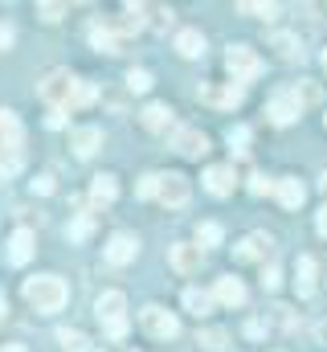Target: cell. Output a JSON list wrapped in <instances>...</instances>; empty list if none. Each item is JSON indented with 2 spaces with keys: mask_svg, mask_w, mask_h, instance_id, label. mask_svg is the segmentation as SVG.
<instances>
[{
  "mask_svg": "<svg viewBox=\"0 0 327 352\" xmlns=\"http://www.w3.org/2000/svg\"><path fill=\"white\" fill-rule=\"evenodd\" d=\"M37 94L54 107V111H66V107H82L94 98V87H86L82 78H74L70 70H49L41 82H37Z\"/></svg>",
  "mask_w": 327,
  "mask_h": 352,
  "instance_id": "1",
  "label": "cell"
},
{
  "mask_svg": "<svg viewBox=\"0 0 327 352\" xmlns=\"http://www.w3.org/2000/svg\"><path fill=\"white\" fill-rule=\"evenodd\" d=\"M25 299H29V307H37L41 316H49V311H62V307H66L70 287H66L58 274H37V278L25 283Z\"/></svg>",
  "mask_w": 327,
  "mask_h": 352,
  "instance_id": "2",
  "label": "cell"
},
{
  "mask_svg": "<svg viewBox=\"0 0 327 352\" xmlns=\"http://www.w3.org/2000/svg\"><path fill=\"white\" fill-rule=\"evenodd\" d=\"M94 316H98V324H102V332L111 340L127 336V295L123 291H102L94 299Z\"/></svg>",
  "mask_w": 327,
  "mask_h": 352,
  "instance_id": "3",
  "label": "cell"
},
{
  "mask_svg": "<svg viewBox=\"0 0 327 352\" xmlns=\"http://www.w3.org/2000/svg\"><path fill=\"white\" fill-rule=\"evenodd\" d=\"M139 328L152 336V340H172V336H180V320L160 307V303H148L144 311H139Z\"/></svg>",
  "mask_w": 327,
  "mask_h": 352,
  "instance_id": "4",
  "label": "cell"
},
{
  "mask_svg": "<svg viewBox=\"0 0 327 352\" xmlns=\"http://www.w3.org/2000/svg\"><path fill=\"white\" fill-rule=\"evenodd\" d=\"M225 70H229L234 82H249V78H258L262 62H258V54H253L249 45H229V54H225Z\"/></svg>",
  "mask_w": 327,
  "mask_h": 352,
  "instance_id": "5",
  "label": "cell"
},
{
  "mask_svg": "<svg viewBox=\"0 0 327 352\" xmlns=\"http://www.w3.org/2000/svg\"><path fill=\"white\" fill-rule=\"evenodd\" d=\"M266 115H270V123H274V127H291V123L303 115V102H299L291 90H278V94L266 102Z\"/></svg>",
  "mask_w": 327,
  "mask_h": 352,
  "instance_id": "6",
  "label": "cell"
},
{
  "mask_svg": "<svg viewBox=\"0 0 327 352\" xmlns=\"http://www.w3.org/2000/svg\"><path fill=\"white\" fill-rule=\"evenodd\" d=\"M188 197H192V188H188L184 176L180 173H160V192H156L160 205H168V209H184Z\"/></svg>",
  "mask_w": 327,
  "mask_h": 352,
  "instance_id": "7",
  "label": "cell"
},
{
  "mask_svg": "<svg viewBox=\"0 0 327 352\" xmlns=\"http://www.w3.org/2000/svg\"><path fill=\"white\" fill-rule=\"evenodd\" d=\"M172 148H176L180 156H188V160H201V156L209 152V135H205L201 127H176Z\"/></svg>",
  "mask_w": 327,
  "mask_h": 352,
  "instance_id": "8",
  "label": "cell"
},
{
  "mask_svg": "<svg viewBox=\"0 0 327 352\" xmlns=\"http://www.w3.org/2000/svg\"><path fill=\"white\" fill-rule=\"evenodd\" d=\"M168 263H172L176 274H196L201 263H205V250L192 246V242H176V246H168Z\"/></svg>",
  "mask_w": 327,
  "mask_h": 352,
  "instance_id": "9",
  "label": "cell"
},
{
  "mask_svg": "<svg viewBox=\"0 0 327 352\" xmlns=\"http://www.w3.org/2000/svg\"><path fill=\"white\" fill-rule=\"evenodd\" d=\"M270 254H274V242L266 234H245L242 242L234 246V258L238 263H266Z\"/></svg>",
  "mask_w": 327,
  "mask_h": 352,
  "instance_id": "10",
  "label": "cell"
},
{
  "mask_svg": "<svg viewBox=\"0 0 327 352\" xmlns=\"http://www.w3.org/2000/svg\"><path fill=\"white\" fill-rule=\"evenodd\" d=\"M205 188H209L213 197H229V192L238 188V176H234V164H213V168L205 173Z\"/></svg>",
  "mask_w": 327,
  "mask_h": 352,
  "instance_id": "11",
  "label": "cell"
},
{
  "mask_svg": "<svg viewBox=\"0 0 327 352\" xmlns=\"http://www.w3.org/2000/svg\"><path fill=\"white\" fill-rule=\"evenodd\" d=\"M135 250H139V242L131 238V234H111V242H106V263L111 266H123V263H131L135 258Z\"/></svg>",
  "mask_w": 327,
  "mask_h": 352,
  "instance_id": "12",
  "label": "cell"
},
{
  "mask_svg": "<svg viewBox=\"0 0 327 352\" xmlns=\"http://www.w3.org/2000/svg\"><path fill=\"white\" fill-rule=\"evenodd\" d=\"M274 197L282 201V209H299V205L307 201V188H303V180H299V176H278Z\"/></svg>",
  "mask_w": 327,
  "mask_h": 352,
  "instance_id": "13",
  "label": "cell"
},
{
  "mask_svg": "<svg viewBox=\"0 0 327 352\" xmlns=\"http://www.w3.org/2000/svg\"><path fill=\"white\" fill-rule=\"evenodd\" d=\"M213 299H217V303H225V307H242V303H245V283H242V278H234V274L217 278Z\"/></svg>",
  "mask_w": 327,
  "mask_h": 352,
  "instance_id": "14",
  "label": "cell"
},
{
  "mask_svg": "<svg viewBox=\"0 0 327 352\" xmlns=\"http://www.w3.org/2000/svg\"><path fill=\"white\" fill-rule=\"evenodd\" d=\"M111 25H115V33H119V37H131V33H139V29L148 25V8H144V4H127V8H123V16H119V21H111Z\"/></svg>",
  "mask_w": 327,
  "mask_h": 352,
  "instance_id": "15",
  "label": "cell"
},
{
  "mask_svg": "<svg viewBox=\"0 0 327 352\" xmlns=\"http://www.w3.org/2000/svg\"><path fill=\"white\" fill-rule=\"evenodd\" d=\"M70 148H74V156H94L102 148V131L98 127H74L70 131Z\"/></svg>",
  "mask_w": 327,
  "mask_h": 352,
  "instance_id": "16",
  "label": "cell"
},
{
  "mask_svg": "<svg viewBox=\"0 0 327 352\" xmlns=\"http://www.w3.org/2000/svg\"><path fill=\"white\" fill-rule=\"evenodd\" d=\"M139 123H144L148 131H168V127L176 123V115H172V107L152 102V107H144V111H139Z\"/></svg>",
  "mask_w": 327,
  "mask_h": 352,
  "instance_id": "17",
  "label": "cell"
},
{
  "mask_svg": "<svg viewBox=\"0 0 327 352\" xmlns=\"http://www.w3.org/2000/svg\"><path fill=\"white\" fill-rule=\"evenodd\" d=\"M201 102H209V107H238L242 102V87H205L201 90Z\"/></svg>",
  "mask_w": 327,
  "mask_h": 352,
  "instance_id": "18",
  "label": "cell"
},
{
  "mask_svg": "<svg viewBox=\"0 0 327 352\" xmlns=\"http://www.w3.org/2000/svg\"><path fill=\"white\" fill-rule=\"evenodd\" d=\"M176 54H180V58H201V54H205L201 29H180V33H176Z\"/></svg>",
  "mask_w": 327,
  "mask_h": 352,
  "instance_id": "19",
  "label": "cell"
},
{
  "mask_svg": "<svg viewBox=\"0 0 327 352\" xmlns=\"http://www.w3.org/2000/svg\"><path fill=\"white\" fill-rule=\"evenodd\" d=\"M270 50H274L282 62H299V58H303V45H299L295 33H274V37H270Z\"/></svg>",
  "mask_w": 327,
  "mask_h": 352,
  "instance_id": "20",
  "label": "cell"
},
{
  "mask_svg": "<svg viewBox=\"0 0 327 352\" xmlns=\"http://www.w3.org/2000/svg\"><path fill=\"white\" fill-rule=\"evenodd\" d=\"M33 258V234L29 230H16L12 238H8V263H29Z\"/></svg>",
  "mask_w": 327,
  "mask_h": 352,
  "instance_id": "21",
  "label": "cell"
},
{
  "mask_svg": "<svg viewBox=\"0 0 327 352\" xmlns=\"http://www.w3.org/2000/svg\"><path fill=\"white\" fill-rule=\"evenodd\" d=\"M90 45L94 50H106V54H119V33H115V25L106 21V25H94L90 29Z\"/></svg>",
  "mask_w": 327,
  "mask_h": 352,
  "instance_id": "22",
  "label": "cell"
},
{
  "mask_svg": "<svg viewBox=\"0 0 327 352\" xmlns=\"http://www.w3.org/2000/svg\"><path fill=\"white\" fill-rule=\"evenodd\" d=\"M295 283H299V295H303V299L315 291V258H307V254H303V258L295 263Z\"/></svg>",
  "mask_w": 327,
  "mask_h": 352,
  "instance_id": "23",
  "label": "cell"
},
{
  "mask_svg": "<svg viewBox=\"0 0 327 352\" xmlns=\"http://www.w3.org/2000/svg\"><path fill=\"white\" fill-rule=\"evenodd\" d=\"M184 307H188L196 320H205V316L213 311V295H209V291H196V287H188V291H184Z\"/></svg>",
  "mask_w": 327,
  "mask_h": 352,
  "instance_id": "24",
  "label": "cell"
},
{
  "mask_svg": "<svg viewBox=\"0 0 327 352\" xmlns=\"http://www.w3.org/2000/svg\"><path fill=\"white\" fill-rule=\"evenodd\" d=\"M21 164H25L21 148H16V144H0V176H16Z\"/></svg>",
  "mask_w": 327,
  "mask_h": 352,
  "instance_id": "25",
  "label": "cell"
},
{
  "mask_svg": "<svg viewBox=\"0 0 327 352\" xmlns=\"http://www.w3.org/2000/svg\"><path fill=\"white\" fill-rule=\"evenodd\" d=\"M58 344L66 352H90V336L78 328H58Z\"/></svg>",
  "mask_w": 327,
  "mask_h": 352,
  "instance_id": "26",
  "label": "cell"
},
{
  "mask_svg": "<svg viewBox=\"0 0 327 352\" xmlns=\"http://www.w3.org/2000/svg\"><path fill=\"white\" fill-rule=\"evenodd\" d=\"M196 344L205 352H221L229 344V336H225V328H201V332H196Z\"/></svg>",
  "mask_w": 327,
  "mask_h": 352,
  "instance_id": "27",
  "label": "cell"
},
{
  "mask_svg": "<svg viewBox=\"0 0 327 352\" xmlns=\"http://www.w3.org/2000/svg\"><path fill=\"white\" fill-rule=\"evenodd\" d=\"M0 144H16L21 148V119L12 111H0Z\"/></svg>",
  "mask_w": 327,
  "mask_h": 352,
  "instance_id": "28",
  "label": "cell"
},
{
  "mask_svg": "<svg viewBox=\"0 0 327 352\" xmlns=\"http://www.w3.org/2000/svg\"><path fill=\"white\" fill-rule=\"evenodd\" d=\"M90 197L94 201H115L119 197V184H115V176H94V184H90Z\"/></svg>",
  "mask_w": 327,
  "mask_h": 352,
  "instance_id": "29",
  "label": "cell"
},
{
  "mask_svg": "<svg viewBox=\"0 0 327 352\" xmlns=\"http://www.w3.org/2000/svg\"><path fill=\"white\" fill-rule=\"evenodd\" d=\"M196 246H201V250L221 246V226H217V221H201V226H196Z\"/></svg>",
  "mask_w": 327,
  "mask_h": 352,
  "instance_id": "30",
  "label": "cell"
},
{
  "mask_svg": "<svg viewBox=\"0 0 327 352\" xmlns=\"http://www.w3.org/2000/svg\"><path fill=\"white\" fill-rule=\"evenodd\" d=\"M238 8H242L245 16H266V21L278 16V4H266V0H242Z\"/></svg>",
  "mask_w": 327,
  "mask_h": 352,
  "instance_id": "31",
  "label": "cell"
},
{
  "mask_svg": "<svg viewBox=\"0 0 327 352\" xmlns=\"http://www.w3.org/2000/svg\"><path fill=\"white\" fill-rule=\"evenodd\" d=\"M127 90H131V94L152 90V74H148V70H131V74H127Z\"/></svg>",
  "mask_w": 327,
  "mask_h": 352,
  "instance_id": "32",
  "label": "cell"
},
{
  "mask_svg": "<svg viewBox=\"0 0 327 352\" xmlns=\"http://www.w3.org/2000/svg\"><path fill=\"white\" fill-rule=\"evenodd\" d=\"M291 94L303 102V107H311V102H319V87L315 82H299V87H291Z\"/></svg>",
  "mask_w": 327,
  "mask_h": 352,
  "instance_id": "33",
  "label": "cell"
},
{
  "mask_svg": "<svg viewBox=\"0 0 327 352\" xmlns=\"http://www.w3.org/2000/svg\"><path fill=\"white\" fill-rule=\"evenodd\" d=\"M274 184H278V180H266L262 173L249 176V192H253V197H266V192H274Z\"/></svg>",
  "mask_w": 327,
  "mask_h": 352,
  "instance_id": "34",
  "label": "cell"
},
{
  "mask_svg": "<svg viewBox=\"0 0 327 352\" xmlns=\"http://www.w3.org/2000/svg\"><path fill=\"white\" fill-rule=\"evenodd\" d=\"M135 192H139V197H156V192H160V173H148L144 180H139Z\"/></svg>",
  "mask_w": 327,
  "mask_h": 352,
  "instance_id": "35",
  "label": "cell"
},
{
  "mask_svg": "<svg viewBox=\"0 0 327 352\" xmlns=\"http://www.w3.org/2000/svg\"><path fill=\"white\" fill-rule=\"evenodd\" d=\"M62 12H66L62 4H37V16H41V21H49V25H54V21H62Z\"/></svg>",
  "mask_w": 327,
  "mask_h": 352,
  "instance_id": "36",
  "label": "cell"
},
{
  "mask_svg": "<svg viewBox=\"0 0 327 352\" xmlns=\"http://www.w3.org/2000/svg\"><path fill=\"white\" fill-rule=\"evenodd\" d=\"M278 283H282V274H278V266H266V274H262V287H266V291H274Z\"/></svg>",
  "mask_w": 327,
  "mask_h": 352,
  "instance_id": "37",
  "label": "cell"
},
{
  "mask_svg": "<svg viewBox=\"0 0 327 352\" xmlns=\"http://www.w3.org/2000/svg\"><path fill=\"white\" fill-rule=\"evenodd\" d=\"M86 234H90V217H78V221L70 226V238H74V242H82Z\"/></svg>",
  "mask_w": 327,
  "mask_h": 352,
  "instance_id": "38",
  "label": "cell"
},
{
  "mask_svg": "<svg viewBox=\"0 0 327 352\" xmlns=\"http://www.w3.org/2000/svg\"><path fill=\"white\" fill-rule=\"evenodd\" d=\"M245 140H249V131H245V127H234V131H229V144H234L238 152H245Z\"/></svg>",
  "mask_w": 327,
  "mask_h": 352,
  "instance_id": "39",
  "label": "cell"
},
{
  "mask_svg": "<svg viewBox=\"0 0 327 352\" xmlns=\"http://www.w3.org/2000/svg\"><path fill=\"white\" fill-rule=\"evenodd\" d=\"M33 192H41V197L54 192V176H37V180H33Z\"/></svg>",
  "mask_w": 327,
  "mask_h": 352,
  "instance_id": "40",
  "label": "cell"
},
{
  "mask_svg": "<svg viewBox=\"0 0 327 352\" xmlns=\"http://www.w3.org/2000/svg\"><path fill=\"white\" fill-rule=\"evenodd\" d=\"M152 12H156V25H160V29L172 25V8H152Z\"/></svg>",
  "mask_w": 327,
  "mask_h": 352,
  "instance_id": "41",
  "label": "cell"
},
{
  "mask_svg": "<svg viewBox=\"0 0 327 352\" xmlns=\"http://www.w3.org/2000/svg\"><path fill=\"white\" fill-rule=\"evenodd\" d=\"M8 45H12V29L0 21V50H8Z\"/></svg>",
  "mask_w": 327,
  "mask_h": 352,
  "instance_id": "42",
  "label": "cell"
},
{
  "mask_svg": "<svg viewBox=\"0 0 327 352\" xmlns=\"http://www.w3.org/2000/svg\"><path fill=\"white\" fill-rule=\"evenodd\" d=\"M315 230H319V234L327 238V205L319 209V213H315Z\"/></svg>",
  "mask_w": 327,
  "mask_h": 352,
  "instance_id": "43",
  "label": "cell"
},
{
  "mask_svg": "<svg viewBox=\"0 0 327 352\" xmlns=\"http://www.w3.org/2000/svg\"><path fill=\"white\" fill-rule=\"evenodd\" d=\"M0 352H25V344H4Z\"/></svg>",
  "mask_w": 327,
  "mask_h": 352,
  "instance_id": "44",
  "label": "cell"
},
{
  "mask_svg": "<svg viewBox=\"0 0 327 352\" xmlns=\"http://www.w3.org/2000/svg\"><path fill=\"white\" fill-rule=\"evenodd\" d=\"M319 192H324V197H327V173L319 176Z\"/></svg>",
  "mask_w": 327,
  "mask_h": 352,
  "instance_id": "45",
  "label": "cell"
},
{
  "mask_svg": "<svg viewBox=\"0 0 327 352\" xmlns=\"http://www.w3.org/2000/svg\"><path fill=\"white\" fill-rule=\"evenodd\" d=\"M4 311H8V307H4V295H0V316H4Z\"/></svg>",
  "mask_w": 327,
  "mask_h": 352,
  "instance_id": "46",
  "label": "cell"
},
{
  "mask_svg": "<svg viewBox=\"0 0 327 352\" xmlns=\"http://www.w3.org/2000/svg\"><path fill=\"white\" fill-rule=\"evenodd\" d=\"M319 62H324V74H327V50H324V58H319Z\"/></svg>",
  "mask_w": 327,
  "mask_h": 352,
  "instance_id": "47",
  "label": "cell"
},
{
  "mask_svg": "<svg viewBox=\"0 0 327 352\" xmlns=\"http://www.w3.org/2000/svg\"><path fill=\"white\" fill-rule=\"evenodd\" d=\"M324 127H327V115H324Z\"/></svg>",
  "mask_w": 327,
  "mask_h": 352,
  "instance_id": "48",
  "label": "cell"
}]
</instances>
